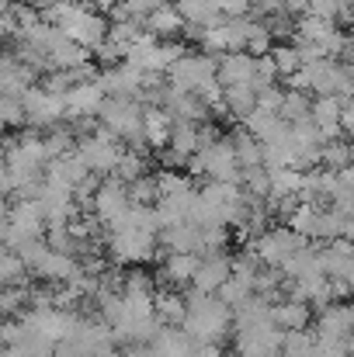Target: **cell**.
Masks as SVG:
<instances>
[{
	"label": "cell",
	"mask_w": 354,
	"mask_h": 357,
	"mask_svg": "<svg viewBox=\"0 0 354 357\" xmlns=\"http://www.w3.org/2000/svg\"><path fill=\"white\" fill-rule=\"evenodd\" d=\"M267 28H271V35H274V38H278V35H288V31H292V24H288L285 17H271V21H267Z\"/></svg>",
	"instance_id": "cell-52"
},
{
	"label": "cell",
	"mask_w": 354,
	"mask_h": 357,
	"mask_svg": "<svg viewBox=\"0 0 354 357\" xmlns=\"http://www.w3.org/2000/svg\"><path fill=\"white\" fill-rule=\"evenodd\" d=\"M223 250H226V226L202 229V246H198L202 257H212V253H223Z\"/></svg>",
	"instance_id": "cell-44"
},
{
	"label": "cell",
	"mask_w": 354,
	"mask_h": 357,
	"mask_svg": "<svg viewBox=\"0 0 354 357\" xmlns=\"http://www.w3.org/2000/svg\"><path fill=\"white\" fill-rule=\"evenodd\" d=\"M313 77V94H334V98H354V63L327 56L320 63H306Z\"/></svg>",
	"instance_id": "cell-6"
},
{
	"label": "cell",
	"mask_w": 354,
	"mask_h": 357,
	"mask_svg": "<svg viewBox=\"0 0 354 357\" xmlns=\"http://www.w3.org/2000/svg\"><path fill=\"white\" fill-rule=\"evenodd\" d=\"M28 274L31 267L24 264V257L17 250H7L3 246V257H0V281L3 284H28Z\"/></svg>",
	"instance_id": "cell-35"
},
{
	"label": "cell",
	"mask_w": 354,
	"mask_h": 357,
	"mask_svg": "<svg viewBox=\"0 0 354 357\" xmlns=\"http://www.w3.org/2000/svg\"><path fill=\"white\" fill-rule=\"evenodd\" d=\"M188 56V49H184V42H156V49L146 56V63H142V70L146 73H167L177 59H184Z\"/></svg>",
	"instance_id": "cell-31"
},
{
	"label": "cell",
	"mask_w": 354,
	"mask_h": 357,
	"mask_svg": "<svg viewBox=\"0 0 354 357\" xmlns=\"http://www.w3.org/2000/svg\"><path fill=\"white\" fill-rule=\"evenodd\" d=\"M341 59H348V63H354V38H348V45H344V52H341Z\"/></svg>",
	"instance_id": "cell-55"
},
{
	"label": "cell",
	"mask_w": 354,
	"mask_h": 357,
	"mask_svg": "<svg viewBox=\"0 0 354 357\" xmlns=\"http://www.w3.org/2000/svg\"><path fill=\"white\" fill-rule=\"evenodd\" d=\"M128 198H132V205H153V202H160V188H156V177H139V181H132L128 184Z\"/></svg>",
	"instance_id": "cell-42"
},
{
	"label": "cell",
	"mask_w": 354,
	"mask_h": 357,
	"mask_svg": "<svg viewBox=\"0 0 354 357\" xmlns=\"http://www.w3.org/2000/svg\"><path fill=\"white\" fill-rule=\"evenodd\" d=\"M320 219H323V205H316V202H299V205L285 215V226H292L299 236H306V239H320Z\"/></svg>",
	"instance_id": "cell-27"
},
{
	"label": "cell",
	"mask_w": 354,
	"mask_h": 357,
	"mask_svg": "<svg viewBox=\"0 0 354 357\" xmlns=\"http://www.w3.org/2000/svg\"><path fill=\"white\" fill-rule=\"evenodd\" d=\"M142 31H139V21H112V28H108V38L118 42L125 52H128V45L139 38Z\"/></svg>",
	"instance_id": "cell-43"
},
{
	"label": "cell",
	"mask_w": 354,
	"mask_h": 357,
	"mask_svg": "<svg viewBox=\"0 0 354 357\" xmlns=\"http://www.w3.org/2000/svg\"><path fill=\"white\" fill-rule=\"evenodd\" d=\"M3 125H7V128L28 125V112H24V101H21V98L3 94Z\"/></svg>",
	"instance_id": "cell-46"
},
{
	"label": "cell",
	"mask_w": 354,
	"mask_h": 357,
	"mask_svg": "<svg viewBox=\"0 0 354 357\" xmlns=\"http://www.w3.org/2000/svg\"><path fill=\"white\" fill-rule=\"evenodd\" d=\"M3 163L7 167H17V170H45L49 167L45 135H35V132L7 135V142H3Z\"/></svg>",
	"instance_id": "cell-8"
},
{
	"label": "cell",
	"mask_w": 354,
	"mask_h": 357,
	"mask_svg": "<svg viewBox=\"0 0 354 357\" xmlns=\"http://www.w3.org/2000/svg\"><path fill=\"white\" fill-rule=\"evenodd\" d=\"M309 115H313V121L323 128L327 142L344 135V128H341V119H344V101H341V98H334V94H316V101H313V112H309Z\"/></svg>",
	"instance_id": "cell-23"
},
{
	"label": "cell",
	"mask_w": 354,
	"mask_h": 357,
	"mask_svg": "<svg viewBox=\"0 0 354 357\" xmlns=\"http://www.w3.org/2000/svg\"><path fill=\"white\" fill-rule=\"evenodd\" d=\"M177 10L184 14V21L188 24H195V28H216V24H223V7H219V0H177Z\"/></svg>",
	"instance_id": "cell-26"
},
{
	"label": "cell",
	"mask_w": 354,
	"mask_h": 357,
	"mask_svg": "<svg viewBox=\"0 0 354 357\" xmlns=\"http://www.w3.org/2000/svg\"><path fill=\"white\" fill-rule=\"evenodd\" d=\"M271 316H274V323H278L285 333H288V330H306V326L313 323V309H309V302H299V298L274 302Z\"/></svg>",
	"instance_id": "cell-28"
},
{
	"label": "cell",
	"mask_w": 354,
	"mask_h": 357,
	"mask_svg": "<svg viewBox=\"0 0 354 357\" xmlns=\"http://www.w3.org/2000/svg\"><path fill=\"white\" fill-rule=\"evenodd\" d=\"M320 264L330 278H348L354 271V239H327V246H320Z\"/></svg>",
	"instance_id": "cell-22"
},
{
	"label": "cell",
	"mask_w": 354,
	"mask_h": 357,
	"mask_svg": "<svg viewBox=\"0 0 354 357\" xmlns=\"http://www.w3.org/2000/svg\"><path fill=\"white\" fill-rule=\"evenodd\" d=\"M108 257L115 264H146L156 257L153 229H108Z\"/></svg>",
	"instance_id": "cell-7"
},
{
	"label": "cell",
	"mask_w": 354,
	"mask_h": 357,
	"mask_svg": "<svg viewBox=\"0 0 354 357\" xmlns=\"http://www.w3.org/2000/svg\"><path fill=\"white\" fill-rule=\"evenodd\" d=\"M101 87L108 94H121V98H139L142 84H146V70H139L135 63H118V66H108L101 77Z\"/></svg>",
	"instance_id": "cell-16"
},
{
	"label": "cell",
	"mask_w": 354,
	"mask_h": 357,
	"mask_svg": "<svg viewBox=\"0 0 354 357\" xmlns=\"http://www.w3.org/2000/svg\"><path fill=\"white\" fill-rule=\"evenodd\" d=\"M271 59H274V66H278V73H281L285 80L306 66V63H302V56H299V49H295V42H292V45H288V42L274 45V49H271Z\"/></svg>",
	"instance_id": "cell-37"
},
{
	"label": "cell",
	"mask_w": 354,
	"mask_h": 357,
	"mask_svg": "<svg viewBox=\"0 0 354 357\" xmlns=\"http://www.w3.org/2000/svg\"><path fill=\"white\" fill-rule=\"evenodd\" d=\"M118 181H125V184H132V181H139V177H146V156L139 153V149H125L121 153V160H118V170H115Z\"/></svg>",
	"instance_id": "cell-38"
},
{
	"label": "cell",
	"mask_w": 354,
	"mask_h": 357,
	"mask_svg": "<svg viewBox=\"0 0 354 357\" xmlns=\"http://www.w3.org/2000/svg\"><path fill=\"white\" fill-rule=\"evenodd\" d=\"M156 316L163 326H184L188 319V298L177 291H156Z\"/></svg>",
	"instance_id": "cell-32"
},
{
	"label": "cell",
	"mask_w": 354,
	"mask_h": 357,
	"mask_svg": "<svg viewBox=\"0 0 354 357\" xmlns=\"http://www.w3.org/2000/svg\"><path fill=\"white\" fill-rule=\"evenodd\" d=\"M212 77H219V59L209 56V52H202V56H184V59H177V63L167 70V84L177 87V91H191V94H195L205 80H212Z\"/></svg>",
	"instance_id": "cell-11"
},
{
	"label": "cell",
	"mask_w": 354,
	"mask_h": 357,
	"mask_svg": "<svg viewBox=\"0 0 354 357\" xmlns=\"http://www.w3.org/2000/svg\"><path fill=\"white\" fill-rule=\"evenodd\" d=\"M35 66H28L14 49H7V56H3V66H0V87H3V94H10V98H21V94H28L31 87H35Z\"/></svg>",
	"instance_id": "cell-15"
},
{
	"label": "cell",
	"mask_w": 354,
	"mask_h": 357,
	"mask_svg": "<svg viewBox=\"0 0 354 357\" xmlns=\"http://www.w3.org/2000/svg\"><path fill=\"white\" fill-rule=\"evenodd\" d=\"M160 243L167 246V253H198L202 246V226L195 222H177L160 229Z\"/></svg>",
	"instance_id": "cell-25"
},
{
	"label": "cell",
	"mask_w": 354,
	"mask_h": 357,
	"mask_svg": "<svg viewBox=\"0 0 354 357\" xmlns=\"http://www.w3.org/2000/svg\"><path fill=\"white\" fill-rule=\"evenodd\" d=\"M121 291L125 295H156L153 291V278L149 274H142V271H125V284H121Z\"/></svg>",
	"instance_id": "cell-45"
},
{
	"label": "cell",
	"mask_w": 354,
	"mask_h": 357,
	"mask_svg": "<svg viewBox=\"0 0 354 357\" xmlns=\"http://www.w3.org/2000/svg\"><path fill=\"white\" fill-rule=\"evenodd\" d=\"M226 108L236 121H246L257 112V91L253 87H226Z\"/></svg>",
	"instance_id": "cell-34"
},
{
	"label": "cell",
	"mask_w": 354,
	"mask_h": 357,
	"mask_svg": "<svg viewBox=\"0 0 354 357\" xmlns=\"http://www.w3.org/2000/svg\"><path fill=\"white\" fill-rule=\"evenodd\" d=\"M128 205H132L128 184L118 181L115 174H112L108 181H101V188H98V195H94V202H91V212H94L105 226H112L115 219H121V215L128 212Z\"/></svg>",
	"instance_id": "cell-13"
},
{
	"label": "cell",
	"mask_w": 354,
	"mask_h": 357,
	"mask_svg": "<svg viewBox=\"0 0 354 357\" xmlns=\"http://www.w3.org/2000/svg\"><path fill=\"white\" fill-rule=\"evenodd\" d=\"M146 31H153V35H160V38H167V35H177L188 21H184V14L177 10V3L170 7V3H163V7H156L153 14H146Z\"/></svg>",
	"instance_id": "cell-30"
},
{
	"label": "cell",
	"mask_w": 354,
	"mask_h": 357,
	"mask_svg": "<svg viewBox=\"0 0 354 357\" xmlns=\"http://www.w3.org/2000/svg\"><path fill=\"white\" fill-rule=\"evenodd\" d=\"M49 229L45 212L35 198H21V202H7V219H3V246L7 250H21L31 239H42Z\"/></svg>",
	"instance_id": "cell-4"
},
{
	"label": "cell",
	"mask_w": 354,
	"mask_h": 357,
	"mask_svg": "<svg viewBox=\"0 0 354 357\" xmlns=\"http://www.w3.org/2000/svg\"><path fill=\"white\" fill-rule=\"evenodd\" d=\"M125 149L128 146H121V139L105 125H98L94 132L80 135V142H77V153H80V160L87 163L91 174H115Z\"/></svg>",
	"instance_id": "cell-5"
},
{
	"label": "cell",
	"mask_w": 354,
	"mask_h": 357,
	"mask_svg": "<svg viewBox=\"0 0 354 357\" xmlns=\"http://www.w3.org/2000/svg\"><path fill=\"white\" fill-rule=\"evenodd\" d=\"M281 105H285V91H278V87H264L257 94V108H264V112H278L281 115Z\"/></svg>",
	"instance_id": "cell-47"
},
{
	"label": "cell",
	"mask_w": 354,
	"mask_h": 357,
	"mask_svg": "<svg viewBox=\"0 0 354 357\" xmlns=\"http://www.w3.org/2000/svg\"><path fill=\"white\" fill-rule=\"evenodd\" d=\"M87 174H91V170H87V163L80 160L77 149L66 153V156L49 160V167H45V181H52V184H59V188H70V191H77V184H84Z\"/></svg>",
	"instance_id": "cell-20"
},
{
	"label": "cell",
	"mask_w": 354,
	"mask_h": 357,
	"mask_svg": "<svg viewBox=\"0 0 354 357\" xmlns=\"http://www.w3.org/2000/svg\"><path fill=\"white\" fill-rule=\"evenodd\" d=\"M219 7H223L226 17H246L250 7H253V0H219Z\"/></svg>",
	"instance_id": "cell-48"
},
{
	"label": "cell",
	"mask_w": 354,
	"mask_h": 357,
	"mask_svg": "<svg viewBox=\"0 0 354 357\" xmlns=\"http://www.w3.org/2000/svg\"><path fill=\"white\" fill-rule=\"evenodd\" d=\"M128 3L135 7V14H139V17H146V14H153L156 7H163L167 0H128Z\"/></svg>",
	"instance_id": "cell-51"
},
{
	"label": "cell",
	"mask_w": 354,
	"mask_h": 357,
	"mask_svg": "<svg viewBox=\"0 0 354 357\" xmlns=\"http://www.w3.org/2000/svg\"><path fill=\"white\" fill-rule=\"evenodd\" d=\"M354 163V142L351 139H330L323 142V167L330 170H344Z\"/></svg>",
	"instance_id": "cell-36"
},
{
	"label": "cell",
	"mask_w": 354,
	"mask_h": 357,
	"mask_svg": "<svg viewBox=\"0 0 354 357\" xmlns=\"http://www.w3.org/2000/svg\"><path fill=\"white\" fill-rule=\"evenodd\" d=\"M142 112L146 105L139 98H121V94H108L105 108H101V125L112 128L118 139L132 149H142L146 146V125H142Z\"/></svg>",
	"instance_id": "cell-2"
},
{
	"label": "cell",
	"mask_w": 354,
	"mask_h": 357,
	"mask_svg": "<svg viewBox=\"0 0 354 357\" xmlns=\"http://www.w3.org/2000/svg\"><path fill=\"white\" fill-rule=\"evenodd\" d=\"M28 7H35V10H45V7H52L56 0H24Z\"/></svg>",
	"instance_id": "cell-54"
},
{
	"label": "cell",
	"mask_w": 354,
	"mask_h": 357,
	"mask_svg": "<svg viewBox=\"0 0 354 357\" xmlns=\"http://www.w3.org/2000/svg\"><path fill=\"white\" fill-rule=\"evenodd\" d=\"M125 357H153V351H149V344H128Z\"/></svg>",
	"instance_id": "cell-53"
},
{
	"label": "cell",
	"mask_w": 354,
	"mask_h": 357,
	"mask_svg": "<svg viewBox=\"0 0 354 357\" xmlns=\"http://www.w3.org/2000/svg\"><path fill=\"white\" fill-rule=\"evenodd\" d=\"M156 188H160V198H174V195H184V191H191V177L188 174H177V170H163V174H156Z\"/></svg>",
	"instance_id": "cell-40"
},
{
	"label": "cell",
	"mask_w": 354,
	"mask_h": 357,
	"mask_svg": "<svg viewBox=\"0 0 354 357\" xmlns=\"http://www.w3.org/2000/svg\"><path fill=\"white\" fill-rule=\"evenodd\" d=\"M198 267H202V253H167V260L156 271V278L163 284H170V288H184V284L195 281Z\"/></svg>",
	"instance_id": "cell-21"
},
{
	"label": "cell",
	"mask_w": 354,
	"mask_h": 357,
	"mask_svg": "<svg viewBox=\"0 0 354 357\" xmlns=\"http://www.w3.org/2000/svg\"><path fill=\"white\" fill-rule=\"evenodd\" d=\"M216 295H219L230 309H239V305H243V302H250L257 291H253V284H250V281H243V278H236V274H233V278H230V281L216 291Z\"/></svg>",
	"instance_id": "cell-39"
},
{
	"label": "cell",
	"mask_w": 354,
	"mask_h": 357,
	"mask_svg": "<svg viewBox=\"0 0 354 357\" xmlns=\"http://www.w3.org/2000/svg\"><path fill=\"white\" fill-rule=\"evenodd\" d=\"M219 80L226 87H253L257 84V56L253 52H226L219 59Z\"/></svg>",
	"instance_id": "cell-17"
},
{
	"label": "cell",
	"mask_w": 354,
	"mask_h": 357,
	"mask_svg": "<svg viewBox=\"0 0 354 357\" xmlns=\"http://www.w3.org/2000/svg\"><path fill=\"white\" fill-rule=\"evenodd\" d=\"M285 3H288V0H253V10H260V14H278V10H285Z\"/></svg>",
	"instance_id": "cell-50"
},
{
	"label": "cell",
	"mask_w": 354,
	"mask_h": 357,
	"mask_svg": "<svg viewBox=\"0 0 354 357\" xmlns=\"http://www.w3.org/2000/svg\"><path fill=\"white\" fill-rule=\"evenodd\" d=\"M149 351H153V357H195L198 354V340L184 326H163L149 340Z\"/></svg>",
	"instance_id": "cell-18"
},
{
	"label": "cell",
	"mask_w": 354,
	"mask_h": 357,
	"mask_svg": "<svg viewBox=\"0 0 354 357\" xmlns=\"http://www.w3.org/2000/svg\"><path fill=\"white\" fill-rule=\"evenodd\" d=\"M28 125L35 128H52L59 119H66V94H56L49 87H31L28 94H21Z\"/></svg>",
	"instance_id": "cell-12"
},
{
	"label": "cell",
	"mask_w": 354,
	"mask_h": 357,
	"mask_svg": "<svg viewBox=\"0 0 354 357\" xmlns=\"http://www.w3.org/2000/svg\"><path fill=\"white\" fill-rule=\"evenodd\" d=\"M233 278V260L226 253H212V257H202V267L195 274V291H205V295H216L226 281Z\"/></svg>",
	"instance_id": "cell-19"
},
{
	"label": "cell",
	"mask_w": 354,
	"mask_h": 357,
	"mask_svg": "<svg viewBox=\"0 0 354 357\" xmlns=\"http://www.w3.org/2000/svg\"><path fill=\"white\" fill-rule=\"evenodd\" d=\"M188 174H191V177H209V181L239 184L243 167H239V156H236L233 135H230V139H216V142H209L205 149H198V153L188 160Z\"/></svg>",
	"instance_id": "cell-3"
},
{
	"label": "cell",
	"mask_w": 354,
	"mask_h": 357,
	"mask_svg": "<svg viewBox=\"0 0 354 357\" xmlns=\"http://www.w3.org/2000/svg\"><path fill=\"white\" fill-rule=\"evenodd\" d=\"M108 101V91L101 87V80H87L66 91V119H98L101 108Z\"/></svg>",
	"instance_id": "cell-14"
},
{
	"label": "cell",
	"mask_w": 354,
	"mask_h": 357,
	"mask_svg": "<svg viewBox=\"0 0 354 357\" xmlns=\"http://www.w3.org/2000/svg\"><path fill=\"white\" fill-rule=\"evenodd\" d=\"M233 142H236V156H239V167H264V142L250 132V128H239L233 132Z\"/></svg>",
	"instance_id": "cell-33"
},
{
	"label": "cell",
	"mask_w": 354,
	"mask_h": 357,
	"mask_svg": "<svg viewBox=\"0 0 354 357\" xmlns=\"http://www.w3.org/2000/svg\"><path fill=\"white\" fill-rule=\"evenodd\" d=\"M323 271V264H320V250L316 246H302V250H295L285 264H281V274L288 278V281H295V278H309V274H320ZM327 274V271H323Z\"/></svg>",
	"instance_id": "cell-29"
},
{
	"label": "cell",
	"mask_w": 354,
	"mask_h": 357,
	"mask_svg": "<svg viewBox=\"0 0 354 357\" xmlns=\"http://www.w3.org/2000/svg\"><path fill=\"white\" fill-rule=\"evenodd\" d=\"M236 351L243 357H281V351H285V330L278 323L243 326V330H236Z\"/></svg>",
	"instance_id": "cell-10"
},
{
	"label": "cell",
	"mask_w": 354,
	"mask_h": 357,
	"mask_svg": "<svg viewBox=\"0 0 354 357\" xmlns=\"http://www.w3.org/2000/svg\"><path fill=\"white\" fill-rule=\"evenodd\" d=\"M174 115L163 108V105H146L142 112V125H146V146L153 149H167L170 146V135H174Z\"/></svg>",
	"instance_id": "cell-24"
},
{
	"label": "cell",
	"mask_w": 354,
	"mask_h": 357,
	"mask_svg": "<svg viewBox=\"0 0 354 357\" xmlns=\"http://www.w3.org/2000/svg\"><path fill=\"white\" fill-rule=\"evenodd\" d=\"M302 246H306V236H299L292 226H281V229L271 226V229H264L260 236L253 239L250 250L257 253L260 264H267V267H281V264H285L295 250H302Z\"/></svg>",
	"instance_id": "cell-9"
},
{
	"label": "cell",
	"mask_w": 354,
	"mask_h": 357,
	"mask_svg": "<svg viewBox=\"0 0 354 357\" xmlns=\"http://www.w3.org/2000/svg\"><path fill=\"white\" fill-rule=\"evenodd\" d=\"M313 101H306V91H285V105H281V119L285 121H302L309 119Z\"/></svg>",
	"instance_id": "cell-41"
},
{
	"label": "cell",
	"mask_w": 354,
	"mask_h": 357,
	"mask_svg": "<svg viewBox=\"0 0 354 357\" xmlns=\"http://www.w3.org/2000/svg\"><path fill=\"white\" fill-rule=\"evenodd\" d=\"M337 181H341V191H337V195L354 198V163L351 167H344V170H337Z\"/></svg>",
	"instance_id": "cell-49"
},
{
	"label": "cell",
	"mask_w": 354,
	"mask_h": 357,
	"mask_svg": "<svg viewBox=\"0 0 354 357\" xmlns=\"http://www.w3.org/2000/svg\"><path fill=\"white\" fill-rule=\"evenodd\" d=\"M230 326H233V309H230L219 295L191 291L184 330H188L198 344H219V340L230 333Z\"/></svg>",
	"instance_id": "cell-1"
}]
</instances>
